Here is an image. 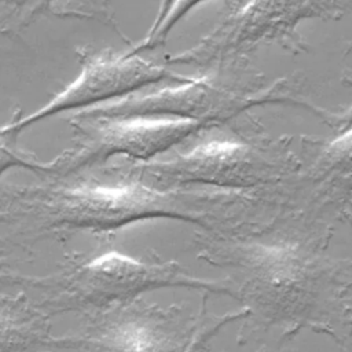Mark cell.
Here are the masks:
<instances>
[{
	"label": "cell",
	"instance_id": "obj_1",
	"mask_svg": "<svg viewBox=\"0 0 352 352\" xmlns=\"http://www.w3.org/2000/svg\"><path fill=\"white\" fill-rule=\"evenodd\" d=\"M219 197L190 187H164L135 161L118 158L34 184H0V224L19 235L89 231L104 234L125 226L170 219L206 227Z\"/></svg>",
	"mask_w": 352,
	"mask_h": 352
},
{
	"label": "cell",
	"instance_id": "obj_2",
	"mask_svg": "<svg viewBox=\"0 0 352 352\" xmlns=\"http://www.w3.org/2000/svg\"><path fill=\"white\" fill-rule=\"evenodd\" d=\"M8 283L32 289L48 316L80 312L87 316L132 302L158 289L183 287L235 296L226 280L192 276L176 261H144L109 250L47 276H10Z\"/></svg>",
	"mask_w": 352,
	"mask_h": 352
},
{
	"label": "cell",
	"instance_id": "obj_3",
	"mask_svg": "<svg viewBox=\"0 0 352 352\" xmlns=\"http://www.w3.org/2000/svg\"><path fill=\"white\" fill-rule=\"evenodd\" d=\"M204 318L142 297L89 315L76 334L59 337V346L76 352H187Z\"/></svg>",
	"mask_w": 352,
	"mask_h": 352
},
{
	"label": "cell",
	"instance_id": "obj_4",
	"mask_svg": "<svg viewBox=\"0 0 352 352\" xmlns=\"http://www.w3.org/2000/svg\"><path fill=\"white\" fill-rule=\"evenodd\" d=\"M73 144L60 153L51 175L104 165L113 158L146 162L176 148L214 122L176 118H80L69 116Z\"/></svg>",
	"mask_w": 352,
	"mask_h": 352
},
{
	"label": "cell",
	"instance_id": "obj_5",
	"mask_svg": "<svg viewBox=\"0 0 352 352\" xmlns=\"http://www.w3.org/2000/svg\"><path fill=\"white\" fill-rule=\"evenodd\" d=\"M184 77L140 55L102 51H82L80 74L48 103L32 114L0 126V136H16L23 128L65 110H85L124 98L155 82H180Z\"/></svg>",
	"mask_w": 352,
	"mask_h": 352
},
{
	"label": "cell",
	"instance_id": "obj_6",
	"mask_svg": "<svg viewBox=\"0 0 352 352\" xmlns=\"http://www.w3.org/2000/svg\"><path fill=\"white\" fill-rule=\"evenodd\" d=\"M230 96L205 77H190L169 87L133 92L124 98L80 110V118H176L214 122L227 111Z\"/></svg>",
	"mask_w": 352,
	"mask_h": 352
},
{
	"label": "cell",
	"instance_id": "obj_7",
	"mask_svg": "<svg viewBox=\"0 0 352 352\" xmlns=\"http://www.w3.org/2000/svg\"><path fill=\"white\" fill-rule=\"evenodd\" d=\"M50 316L21 293L0 292V352H58Z\"/></svg>",
	"mask_w": 352,
	"mask_h": 352
},
{
	"label": "cell",
	"instance_id": "obj_8",
	"mask_svg": "<svg viewBox=\"0 0 352 352\" xmlns=\"http://www.w3.org/2000/svg\"><path fill=\"white\" fill-rule=\"evenodd\" d=\"M14 139H16V136H12V135L0 136V176L3 172L11 168H23V169L33 170L36 173H41L44 176L54 173L55 170L54 160L50 162L38 161L33 154L18 148L12 143Z\"/></svg>",
	"mask_w": 352,
	"mask_h": 352
},
{
	"label": "cell",
	"instance_id": "obj_9",
	"mask_svg": "<svg viewBox=\"0 0 352 352\" xmlns=\"http://www.w3.org/2000/svg\"><path fill=\"white\" fill-rule=\"evenodd\" d=\"M249 316V311L246 308H243L242 311L238 312H232V314H227V315H221V316H214V318H204V322L198 330V333L195 334L190 348L187 349V352H206L208 345L210 342V340L230 322H232L234 319H239V318H248Z\"/></svg>",
	"mask_w": 352,
	"mask_h": 352
},
{
	"label": "cell",
	"instance_id": "obj_10",
	"mask_svg": "<svg viewBox=\"0 0 352 352\" xmlns=\"http://www.w3.org/2000/svg\"><path fill=\"white\" fill-rule=\"evenodd\" d=\"M336 124L342 129H349L352 126V106L336 120Z\"/></svg>",
	"mask_w": 352,
	"mask_h": 352
},
{
	"label": "cell",
	"instance_id": "obj_11",
	"mask_svg": "<svg viewBox=\"0 0 352 352\" xmlns=\"http://www.w3.org/2000/svg\"><path fill=\"white\" fill-rule=\"evenodd\" d=\"M7 250H6V245L3 243V241L0 239V270L4 267V263H6V254ZM1 276V275H0Z\"/></svg>",
	"mask_w": 352,
	"mask_h": 352
}]
</instances>
